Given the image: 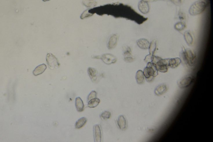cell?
<instances>
[{"label": "cell", "mask_w": 213, "mask_h": 142, "mask_svg": "<svg viewBox=\"0 0 213 142\" xmlns=\"http://www.w3.org/2000/svg\"><path fill=\"white\" fill-rule=\"evenodd\" d=\"M181 62L187 67L194 66L196 60L195 52L190 49H186L183 47L180 54Z\"/></svg>", "instance_id": "1"}, {"label": "cell", "mask_w": 213, "mask_h": 142, "mask_svg": "<svg viewBox=\"0 0 213 142\" xmlns=\"http://www.w3.org/2000/svg\"><path fill=\"white\" fill-rule=\"evenodd\" d=\"M143 73L145 78L148 82L152 81L154 78L158 75V71L156 69L155 64L152 63H148Z\"/></svg>", "instance_id": "2"}, {"label": "cell", "mask_w": 213, "mask_h": 142, "mask_svg": "<svg viewBox=\"0 0 213 142\" xmlns=\"http://www.w3.org/2000/svg\"><path fill=\"white\" fill-rule=\"evenodd\" d=\"M207 6V4L204 1H197L191 6L189 10V13L192 16L199 15L204 11Z\"/></svg>", "instance_id": "3"}, {"label": "cell", "mask_w": 213, "mask_h": 142, "mask_svg": "<svg viewBox=\"0 0 213 142\" xmlns=\"http://www.w3.org/2000/svg\"><path fill=\"white\" fill-rule=\"evenodd\" d=\"M194 80V77L191 75H189L179 80L177 82L179 88L182 89L187 88L192 83Z\"/></svg>", "instance_id": "4"}, {"label": "cell", "mask_w": 213, "mask_h": 142, "mask_svg": "<svg viewBox=\"0 0 213 142\" xmlns=\"http://www.w3.org/2000/svg\"><path fill=\"white\" fill-rule=\"evenodd\" d=\"M46 61L50 69L53 70L55 68H58L60 66V63L58 62V59L52 54H48L46 57Z\"/></svg>", "instance_id": "5"}, {"label": "cell", "mask_w": 213, "mask_h": 142, "mask_svg": "<svg viewBox=\"0 0 213 142\" xmlns=\"http://www.w3.org/2000/svg\"><path fill=\"white\" fill-rule=\"evenodd\" d=\"M168 59H162L156 63L155 65L157 71L162 73L167 72L169 67L168 65Z\"/></svg>", "instance_id": "6"}, {"label": "cell", "mask_w": 213, "mask_h": 142, "mask_svg": "<svg viewBox=\"0 0 213 142\" xmlns=\"http://www.w3.org/2000/svg\"><path fill=\"white\" fill-rule=\"evenodd\" d=\"M123 55L124 60L128 63H131L135 60L136 57L132 54L131 49L128 46L125 47L123 48Z\"/></svg>", "instance_id": "7"}, {"label": "cell", "mask_w": 213, "mask_h": 142, "mask_svg": "<svg viewBox=\"0 0 213 142\" xmlns=\"http://www.w3.org/2000/svg\"><path fill=\"white\" fill-rule=\"evenodd\" d=\"M98 57L97 58L102 59L104 63L108 65L115 63L117 61V59L115 56L110 54H105L103 55L100 57V56Z\"/></svg>", "instance_id": "8"}, {"label": "cell", "mask_w": 213, "mask_h": 142, "mask_svg": "<svg viewBox=\"0 0 213 142\" xmlns=\"http://www.w3.org/2000/svg\"><path fill=\"white\" fill-rule=\"evenodd\" d=\"M88 72L91 80L94 83H97L102 77L101 75H99L98 71L94 68H89Z\"/></svg>", "instance_id": "9"}, {"label": "cell", "mask_w": 213, "mask_h": 142, "mask_svg": "<svg viewBox=\"0 0 213 142\" xmlns=\"http://www.w3.org/2000/svg\"><path fill=\"white\" fill-rule=\"evenodd\" d=\"M93 134L94 141H102L103 135L102 129L100 125L97 124L94 126Z\"/></svg>", "instance_id": "10"}, {"label": "cell", "mask_w": 213, "mask_h": 142, "mask_svg": "<svg viewBox=\"0 0 213 142\" xmlns=\"http://www.w3.org/2000/svg\"><path fill=\"white\" fill-rule=\"evenodd\" d=\"M138 8L140 12L143 14H147L150 11V8L149 4L144 0H141L139 2Z\"/></svg>", "instance_id": "11"}, {"label": "cell", "mask_w": 213, "mask_h": 142, "mask_svg": "<svg viewBox=\"0 0 213 142\" xmlns=\"http://www.w3.org/2000/svg\"><path fill=\"white\" fill-rule=\"evenodd\" d=\"M117 123L119 128L121 130H125L128 126L127 121L124 116H120L117 121Z\"/></svg>", "instance_id": "12"}, {"label": "cell", "mask_w": 213, "mask_h": 142, "mask_svg": "<svg viewBox=\"0 0 213 142\" xmlns=\"http://www.w3.org/2000/svg\"><path fill=\"white\" fill-rule=\"evenodd\" d=\"M118 35L114 34L110 38L108 43V47L110 50L113 49L116 47L117 45L118 41Z\"/></svg>", "instance_id": "13"}, {"label": "cell", "mask_w": 213, "mask_h": 142, "mask_svg": "<svg viewBox=\"0 0 213 142\" xmlns=\"http://www.w3.org/2000/svg\"><path fill=\"white\" fill-rule=\"evenodd\" d=\"M168 90V86L165 84H161L159 85L154 91V93L157 96H161L165 94Z\"/></svg>", "instance_id": "14"}, {"label": "cell", "mask_w": 213, "mask_h": 142, "mask_svg": "<svg viewBox=\"0 0 213 142\" xmlns=\"http://www.w3.org/2000/svg\"><path fill=\"white\" fill-rule=\"evenodd\" d=\"M181 63V59L179 57L168 59V66L172 69L177 68Z\"/></svg>", "instance_id": "15"}, {"label": "cell", "mask_w": 213, "mask_h": 142, "mask_svg": "<svg viewBox=\"0 0 213 142\" xmlns=\"http://www.w3.org/2000/svg\"><path fill=\"white\" fill-rule=\"evenodd\" d=\"M136 43H137V46L140 48L142 49H148L150 46V42L148 40L145 38L139 39L137 40Z\"/></svg>", "instance_id": "16"}, {"label": "cell", "mask_w": 213, "mask_h": 142, "mask_svg": "<svg viewBox=\"0 0 213 142\" xmlns=\"http://www.w3.org/2000/svg\"><path fill=\"white\" fill-rule=\"evenodd\" d=\"M184 39H185L187 44L190 46H192L193 45L194 42L193 36L190 32L189 31H185L184 33Z\"/></svg>", "instance_id": "17"}, {"label": "cell", "mask_w": 213, "mask_h": 142, "mask_svg": "<svg viewBox=\"0 0 213 142\" xmlns=\"http://www.w3.org/2000/svg\"><path fill=\"white\" fill-rule=\"evenodd\" d=\"M136 82L139 84H143L145 82V77L142 70L137 71L136 75Z\"/></svg>", "instance_id": "18"}, {"label": "cell", "mask_w": 213, "mask_h": 142, "mask_svg": "<svg viewBox=\"0 0 213 142\" xmlns=\"http://www.w3.org/2000/svg\"><path fill=\"white\" fill-rule=\"evenodd\" d=\"M46 68L47 66L45 64H43L42 65H39L38 66L36 67L34 71H33V75L35 76H37L41 74L45 71Z\"/></svg>", "instance_id": "19"}, {"label": "cell", "mask_w": 213, "mask_h": 142, "mask_svg": "<svg viewBox=\"0 0 213 142\" xmlns=\"http://www.w3.org/2000/svg\"><path fill=\"white\" fill-rule=\"evenodd\" d=\"M75 106L78 112H82L84 110V105L81 98L77 97L75 99Z\"/></svg>", "instance_id": "20"}, {"label": "cell", "mask_w": 213, "mask_h": 142, "mask_svg": "<svg viewBox=\"0 0 213 142\" xmlns=\"http://www.w3.org/2000/svg\"><path fill=\"white\" fill-rule=\"evenodd\" d=\"M87 120L85 117H83L76 122L75 124V127L76 129H80L82 128L86 123Z\"/></svg>", "instance_id": "21"}, {"label": "cell", "mask_w": 213, "mask_h": 142, "mask_svg": "<svg viewBox=\"0 0 213 142\" xmlns=\"http://www.w3.org/2000/svg\"><path fill=\"white\" fill-rule=\"evenodd\" d=\"M156 48H157L156 41V40H153L150 44V46H149L148 48L150 54L151 55H154V53H155L156 51Z\"/></svg>", "instance_id": "22"}, {"label": "cell", "mask_w": 213, "mask_h": 142, "mask_svg": "<svg viewBox=\"0 0 213 142\" xmlns=\"http://www.w3.org/2000/svg\"><path fill=\"white\" fill-rule=\"evenodd\" d=\"M88 106L91 108H94L97 107L100 103V100L98 98L92 99L88 102Z\"/></svg>", "instance_id": "23"}, {"label": "cell", "mask_w": 213, "mask_h": 142, "mask_svg": "<svg viewBox=\"0 0 213 142\" xmlns=\"http://www.w3.org/2000/svg\"><path fill=\"white\" fill-rule=\"evenodd\" d=\"M83 3L87 7H94L97 5V3L93 0H83Z\"/></svg>", "instance_id": "24"}, {"label": "cell", "mask_w": 213, "mask_h": 142, "mask_svg": "<svg viewBox=\"0 0 213 142\" xmlns=\"http://www.w3.org/2000/svg\"><path fill=\"white\" fill-rule=\"evenodd\" d=\"M186 27V24L183 22H178L174 25L175 29L178 31H181V30H184Z\"/></svg>", "instance_id": "25"}, {"label": "cell", "mask_w": 213, "mask_h": 142, "mask_svg": "<svg viewBox=\"0 0 213 142\" xmlns=\"http://www.w3.org/2000/svg\"><path fill=\"white\" fill-rule=\"evenodd\" d=\"M111 116V114L109 111H105L103 112L100 115V117L101 119L103 120H106L110 118Z\"/></svg>", "instance_id": "26"}, {"label": "cell", "mask_w": 213, "mask_h": 142, "mask_svg": "<svg viewBox=\"0 0 213 142\" xmlns=\"http://www.w3.org/2000/svg\"><path fill=\"white\" fill-rule=\"evenodd\" d=\"M97 98V93L95 91H92L89 95L88 96L87 98V102L89 101L90 100L92 99L95 98Z\"/></svg>", "instance_id": "27"}, {"label": "cell", "mask_w": 213, "mask_h": 142, "mask_svg": "<svg viewBox=\"0 0 213 142\" xmlns=\"http://www.w3.org/2000/svg\"><path fill=\"white\" fill-rule=\"evenodd\" d=\"M154 56V55H151L150 54L146 56L144 61L147 63H152L153 61Z\"/></svg>", "instance_id": "28"}, {"label": "cell", "mask_w": 213, "mask_h": 142, "mask_svg": "<svg viewBox=\"0 0 213 142\" xmlns=\"http://www.w3.org/2000/svg\"><path fill=\"white\" fill-rule=\"evenodd\" d=\"M93 14L90 13V12H88V10H86V11H84L83 13L81 15V19H84L85 18H87V17H89V16H91Z\"/></svg>", "instance_id": "29"}, {"label": "cell", "mask_w": 213, "mask_h": 142, "mask_svg": "<svg viewBox=\"0 0 213 142\" xmlns=\"http://www.w3.org/2000/svg\"><path fill=\"white\" fill-rule=\"evenodd\" d=\"M172 1L176 3H179L181 2V0H172Z\"/></svg>", "instance_id": "30"}, {"label": "cell", "mask_w": 213, "mask_h": 142, "mask_svg": "<svg viewBox=\"0 0 213 142\" xmlns=\"http://www.w3.org/2000/svg\"><path fill=\"white\" fill-rule=\"evenodd\" d=\"M43 1H50V0H43Z\"/></svg>", "instance_id": "31"}]
</instances>
